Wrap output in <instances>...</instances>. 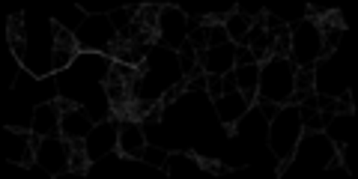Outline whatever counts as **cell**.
Listing matches in <instances>:
<instances>
[{
  "instance_id": "obj_1",
  "label": "cell",
  "mask_w": 358,
  "mask_h": 179,
  "mask_svg": "<svg viewBox=\"0 0 358 179\" xmlns=\"http://www.w3.org/2000/svg\"><path fill=\"white\" fill-rule=\"evenodd\" d=\"M301 138H305V126H301L299 105H284L268 120V150H272L278 159V176H281L289 167V162L299 155Z\"/></svg>"
},
{
  "instance_id": "obj_2",
  "label": "cell",
  "mask_w": 358,
  "mask_h": 179,
  "mask_svg": "<svg viewBox=\"0 0 358 179\" xmlns=\"http://www.w3.org/2000/svg\"><path fill=\"white\" fill-rule=\"evenodd\" d=\"M293 78H296V66L289 57H268L266 63H260L257 102L289 105V96H293Z\"/></svg>"
},
{
  "instance_id": "obj_3",
  "label": "cell",
  "mask_w": 358,
  "mask_h": 179,
  "mask_svg": "<svg viewBox=\"0 0 358 179\" xmlns=\"http://www.w3.org/2000/svg\"><path fill=\"white\" fill-rule=\"evenodd\" d=\"M289 60L293 66H317L322 60V30L317 18H299L289 24Z\"/></svg>"
},
{
  "instance_id": "obj_4",
  "label": "cell",
  "mask_w": 358,
  "mask_h": 179,
  "mask_svg": "<svg viewBox=\"0 0 358 179\" xmlns=\"http://www.w3.org/2000/svg\"><path fill=\"white\" fill-rule=\"evenodd\" d=\"M33 150H36V164L42 167L48 176H63L69 173V162H72V143L63 134H48V138H36L30 131Z\"/></svg>"
},
{
  "instance_id": "obj_5",
  "label": "cell",
  "mask_w": 358,
  "mask_h": 179,
  "mask_svg": "<svg viewBox=\"0 0 358 179\" xmlns=\"http://www.w3.org/2000/svg\"><path fill=\"white\" fill-rule=\"evenodd\" d=\"M188 30L192 21L185 18V13L173 3H162V18H159V45L171 48L179 54V48L188 42Z\"/></svg>"
},
{
  "instance_id": "obj_6",
  "label": "cell",
  "mask_w": 358,
  "mask_h": 179,
  "mask_svg": "<svg viewBox=\"0 0 358 179\" xmlns=\"http://www.w3.org/2000/svg\"><path fill=\"white\" fill-rule=\"evenodd\" d=\"M117 141H120V117L110 114L108 120L96 122L93 131L84 138L87 152H90V159H93V164L108 159V155H114L117 152Z\"/></svg>"
},
{
  "instance_id": "obj_7",
  "label": "cell",
  "mask_w": 358,
  "mask_h": 179,
  "mask_svg": "<svg viewBox=\"0 0 358 179\" xmlns=\"http://www.w3.org/2000/svg\"><path fill=\"white\" fill-rule=\"evenodd\" d=\"M54 105H57V110H60V134L63 138H69V141L72 138H87V134L93 131V126H96L93 117H90L78 102L57 96Z\"/></svg>"
},
{
  "instance_id": "obj_8",
  "label": "cell",
  "mask_w": 358,
  "mask_h": 179,
  "mask_svg": "<svg viewBox=\"0 0 358 179\" xmlns=\"http://www.w3.org/2000/svg\"><path fill=\"white\" fill-rule=\"evenodd\" d=\"M197 63L203 75H227L236 66V45L224 42V45H209V48L197 51Z\"/></svg>"
},
{
  "instance_id": "obj_9",
  "label": "cell",
  "mask_w": 358,
  "mask_h": 179,
  "mask_svg": "<svg viewBox=\"0 0 358 179\" xmlns=\"http://www.w3.org/2000/svg\"><path fill=\"white\" fill-rule=\"evenodd\" d=\"M212 105H215L218 122H221L224 129H227V134L236 131V126L245 120V114H248V108H251V105H248V99H245L239 90H236V93H224V96H218Z\"/></svg>"
},
{
  "instance_id": "obj_10",
  "label": "cell",
  "mask_w": 358,
  "mask_h": 179,
  "mask_svg": "<svg viewBox=\"0 0 358 179\" xmlns=\"http://www.w3.org/2000/svg\"><path fill=\"white\" fill-rule=\"evenodd\" d=\"M147 150V134H143V122L138 120H120V141H117V152L122 159H143Z\"/></svg>"
},
{
  "instance_id": "obj_11",
  "label": "cell",
  "mask_w": 358,
  "mask_h": 179,
  "mask_svg": "<svg viewBox=\"0 0 358 179\" xmlns=\"http://www.w3.org/2000/svg\"><path fill=\"white\" fill-rule=\"evenodd\" d=\"M30 131L36 134V138L60 134V110H57V105H54V99H51V102L36 105V110H33V120H30Z\"/></svg>"
},
{
  "instance_id": "obj_12",
  "label": "cell",
  "mask_w": 358,
  "mask_h": 179,
  "mask_svg": "<svg viewBox=\"0 0 358 179\" xmlns=\"http://www.w3.org/2000/svg\"><path fill=\"white\" fill-rule=\"evenodd\" d=\"M105 57L117 60V63H129V66H147V45L129 42V39H114V45L105 48Z\"/></svg>"
},
{
  "instance_id": "obj_13",
  "label": "cell",
  "mask_w": 358,
  "mask_h": 179,
  "mask_svg": "<svg viewBox=\"0 0 358 179\" xmlns=\"http://www.w3.org/2000/svg\"><path fill=\"white\" fill-rule=\"evenodd\" d=\"M6 39H9V51H13L15 63H24V57H27L24 13H15V15H9V21H6Z\"/></svg>"
},
{
  "instance_id": "obj_14",
  "label": "cell",
  "mask_w": 358,
  "mask_h": 179,
  "mask_svg": "<svg viewBox=\"0 0 358 179\" xmlns=\"http://www.w3.org/2000/svg\"><path fill=\"white\" fill-rule=\"evenodd\" d=\"M236 75V90L248 99V105H257V84H260V63H245V66H233Z\"/></svg>"
},
{
  "instance_id": "obj_15",
  "label": "cell",
  "mask_w": 358,
  "mask_h": 179,
  "mask_svg": "<svg viewBox=\"0 0 358 179\" xmlns=\"http://www.w3.org/2000/svg\"><path fill=\"white\" fill-rule=\"evenodd\" d=\"M245 48L254 54L257 63H266L268 60V30H266V21H263V13L254 18V24L248 30V36H245Z\"/></svg>"
},
{
  "instance_id": "obj_16",
  "label": "cell",
  "mask_w": 358,
  "mask_h": 179,
  "mask_svg": "<svg viewBox=\"0 0 358 179\" xmlns=\"http://www.w3.org/2000/svg\"><path fill=\"white\" fill-rule=\"evenodd\" d=\"M310 93H317V66H296L293 96H289V105H301Z\"/></svg>"
},
{
  "instance_id": "obj_17",
  "label": "cell",
  "mask_w": 358,
  "mask_h": 179,
  "mask_svg": "<svg viewBox=\"0 0 358 179\" xmlns=\"http://www.w3.org/2000/svg\"><path fill=\"white\" fill-rule=\"evenodd\" d=\"M251 24H254V18L245 15V13H239V9H233L230 15H224V30H227V36H230L233 45H242V42H245Z\"/></svg>"
},
{
  "instance_id": "obj_18",
  "label": "cell",
  "mask_w": 358,
  "mask_h": 179,
  "mask_svg": "<svg viewBox=\"0 0 358 179\" xmlns=\"http://www.w3.org/2000/svg\"><path fill=\"white\" fill-rule=\"evenodd\" d=\"M268 57H289V24L284 21L268 30Z\"/></svg>"
},
{
  "instance_id": "obj_19",
  "label": "cell",
  "mask_w": 358,
  "mask_h": 179,
  "mask_svg": "<svg viewBox=\"0 0 358 179\" xmlns=\"http://www.w3.org/2000/svg\"><path fill=\"white\" fill-rule=\"evenodd\" d=\"M72 162H69V173L75 176H87L90 173V167H93V159H90V152H87V143L84 138H72Z\"/></svg>"
},
{
  "instance_id": "obj_20",
  "label": "cell",
  "mask_w": 358,
  "mask_h": 179,
  "mask_svg": "<svg viewBox=\"0 0 358 179\" xmlns=\"http://www.w3.org/2000/svg\"><path fill=\"white\" fill-rule=\"evenodd\" d=\"M179 75H182L185 81L203 75V69H200V63H197V48L192 42H185L182 48H179Z\"/></svg>"
},
{
  "instance_id": "obj_21",
  "label": "cell",
  "mask_w": 358,
  "mask_h": 179,
  "mask_svg": "<svg viewBox=\"0 0 358 179\" xmlns=\"http://www.w3.org/2000/svg\"><path fill=\"white\" fill-rule=\"evenodd\" d=\"M51 39H54V48H66V51H81L75 33L69 27H63L60 21H51Z\"/></svg>"
},
{
  "instance_id": "obj_22",
  "label": "cell",
  "mask_w": 358,
  "mask_h": 179,
  "mask_svg": "<svg viewBox=\"0 0 358 179\" xmlns=\"http://www.w3.org/2000/svg\"><path fill=\"white\" fill-rule=\"evenodd\" d=\"M78 54H81V51L54 48V51H51V72H63V69H69V66L78 60Z\"/></svg>"
},
{
  "instance_id": "obj_23",
  "label": "cell",
  "mask_w": 358,
  "mask_h": 179,
  "mask_svg": "<svg viewBox=\"0 0 358 179\" xmlns=\"http://www.w3.org/2000/svg\"><path fill=\"white\" fill-rule=\"evenodd\" d=\"M194 162H197L200 171H206V173H212V176H227V173H233V167L218 164V159H203L200 152H194Z\"/></svg>"
},
{
  "instance_id": "obj_24",
  "label": "cell",
  "mask_w": 358,
  "mask_h": 179,
  "mask_svg": "<svg viewBox=\"0 0 358 179\" xmlns=\"http://www.w3.org/2000/svg\"><path fill=\"white\" fill-rule=\"evenodd\" d=\"M131 18H134V6H129V9H114V13H110V27H114L120 36H122V33L131 27Z\"/></svg>"
},
{
  "instance_id": "obj_25",
  "label": "cell",
  "mask_w": 358,
  "mask_h": 179,
  "mask_svg": "<svg viewBox=\"0 0 358 179\" xmlns=\"http://www.w3.org/2000/svg\"><path fill=\"white\" fill-rule=\"evenodd\" d=\"M185 90H188V81H185V78H182V75H179V81H176V84H171V87H167V90H164V93L159 96V102H162L164 108H171V105L176 102V99H179V96H182V93H185Z\"/></svg>"
},
{
  "instance_id": "obj_26",
  "label": "cell",
  "mask_w": 358,
  "mask_h": 179,
  "mask_svg": "<svg viewBox=\"0 0 358 179\" xmlns=\"http://www.w3.org/2000/svg\"><path fill=\"white\" fill-rule=\"evenodd\" d=\"M188 42H192L197 51H203L206 45H209V27H206V24H203V27H194V21H192V30H188Z\"/></svg>"
},
{
  "instance_id": "obj_27",
  "label": "cell",
  "mask_w": 358,
  "mask_h": 179,
  "mask_svg": "<svg viewBox=\"0 0 358 179\" xmlns=\"http://www.w3.org/2000/svg\"><path fill=\"white\" fill-rule=\"evenodd\" d=\"M206 96L215 102L218 96H224V84H221V75H206Z\"/></svg>"
},
{
  "instance_id": "obj_28",
  "label": "cell",
  "mask_w": 358,
  "mask_h": 179,
  "mask_svg": "<svg viewBox=\"0 0 358 179\" xmlns=\"http://www.w3.org/2000/svg\"><path fill=\"white\" fill-rule=\"evenodd\" d=\"M206 27H209V45H224V42H230L224 24H206ZM209 45H206V48H209Z\"/></svg>"
},
{
  "instance_id": "obj_29",
  "label": "cell",
  "mask_w": 358,
  "mask_h": 179,
  "mask_svg": "<svg viewBox=\"0 0 358 179\" xmlns=\"http://www.w3.org/2000/svg\"><path fill=\"white\" fill-rule=\"evenodd\" d=\"M245 63H257L254 54L245 48V45H236V66H245Z\"/></svg>"
},
{
  "instance_id": "obj_30",
  "label": "cell",
  "mask_w": 358,
  "mask_h": 179,
  "mask_svg": "<svg viewBox=\"0 0 358 179\" xmlns=\"http://www.w3.org/2000/svg\"><path fill=\"white\" fill-rule=\"evenodd\" d=\"M257 108L263 110V117H266V120H272V117H275V114H278V110H281L284 105H272V102H257Z\"/></svg>"
},
{
  "instance_id": "obj_31",
  "label": "cell",
  "mask_w": 358,
  "mask_h": 179,
  "mask_svg": "<svg viewBox=\"0 0 358 179\" xmlns=\"http://www.w3.org/2000/svg\"><path fill=\"white\" fill-rule=\"evenodd\" d=\"M221 84H224V93H236V75H233V69L227 75H221Z\"/></svg>"
}]
</instances>
